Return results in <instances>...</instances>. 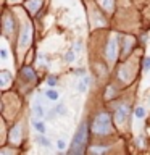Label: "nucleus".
I'll return each instance as SVG.
<instances>
[{
    "mask_svg": "<svg viewBox=\"0 0 150 155\" xmlns=\"http://www.w3.org/2000/svg\"><path fill=\"white\" fill-rule=\"evenodd\" d=\"M86 142H87V123L82 121L79 129L76 131L73 139V144H71V149H69V154H82L86 149Z\"/></svg>",
    "mask_w": 150,
    "mask_h": 155,
    "instance_id": "f257e3e1",
    "label": "nucleus"
},
{
    "mask_svg": "<svg viewBox=\"0 0 150 155\" xmlns=\"http://www.w3.org/2000/svg\"><path fill=\"white\" fill-rule=\"evenodd\" d=\"M110 129V118L107 113H100L94 121V133L95 134H105Z\"/></svg>",
    "mask_w": 150,
    "mask_h": 155,
    "instance_id": "f03ea898",
    "label": "nucleus"
},
{
    "mask_svg": "<svg viewBox=\"0 0 150 155\" xmlns=\"http://www.w3.org/2000/svg\"><path fill=\"white\" fill-rule=\"evenodd\" d=\"M128 115H129V108H128L126 105H119L116 108V113H115V120H116L118 124H121V123H124V120H126Z\"/></svg>",
    "mask_w": 150,
    "mask_h": 155,
    "instance_id": "7ed1b4c3",
    "label": "nucleus"
},
{
    "mask_svg": "<svg viewBox=\"0 0 150 155\" xmlns=\"http://www.w3.org/2000/svg\"><path fill=\"white\" fill-rule=\"evenodd\" d=\"M36 142H37V145H39V147H44V149H50V147H52V142H50V141L45 137L44 134H39V136H37Z\"/></svg>",
    "mask_w": 150,
    "mask_h": 155,
    "instance_id": "20e7f679",
    "label": "nucleus"
},
{
    "mask_svg": "<svg viewBox=\"0 0 150 155\" xmlns=\"http://www.w3.org/2000/svg\"><path fill=\"white\" fill-rule=\"evenodd\" d=\"M44 115H45V113H44V108H42L39 103H34V105H33V116H34V118H36V120H37V118L41 120Z\"/></svg>",
    "mask_w": 150,
    "mask_h": 155,
    "instance_id": "39448f33",
    "label": "nucleus"
},
{
    "mask_svg": "<svg viewBox=\"0 0 150 155\" xmlns=\"http://www.w3.org/2000/svg\"><path fill=\"white\" fill-rule=\"evenodd\" d=\"M33 126H34V129L39 133V134H45V124L42 121H37L36 118L33 120Z\"/></svg>",
    "mask_w": 150,
    "mask_h": 155,
    "instance_id": "423d86ee",
    "label": "nucleus"
},
{
    "mask_svg": "<svg viewBox=\"0 0 150 155\" xmlns=\"http://www.w3.org/2000/svg\"><path fill=\"white\" fill-rule=\"evenodd\" d=\"M115 52H116V49H115V41H111L108 44V53H107L110 60H115V57H116V55H115Z\"/></svg>",
    "mask_w": 150,
    "mask_h": 155,
    "instance_id": "0eeeda50",
    "label": "nucleus"
},
{
    "mask_svg": "<svg viewBox=\"0 0 150 155\" xmlns=\"http://www.w3.org/2000/svg\"><path fill=\"white\" fill-rule=\"evenodd\" d=\"M55 110H57V113L61 115V116H65V115H66V107H65V103H58V105L55 107Z\"/></svg>",
    "mask_w": 150,
    "mask_h": 155,
    "instance_id": "6e6552de",
    "label": "nucleus"
},
{
    "mask_svg": "<svg viewBox=\"0 0 150 155\" xmlns=\"http://www.w3.org/2000/svg\"><path fill=\"white\" fill-rule=\"evenodd\" d=\"M74 53H76L74 50H69V52H66V53H65V57H63V58H65L66 63H71V61L74 60Z\"/></svg>",
    "mask_w": 150,
    "mask_h": 155,
    "instance_id": "1a4fd4ad",
    "label": "nucleus"
},
{
    "mask_svg": "<svg viewBox=\"0 0 150 155\" xmlns=\"http://www.w3.org/2000/svg\"><path fill=\"white\" fill-rule=\"evenodd\" d=\"M45 95H47L50 100H57V99H58V92H57V90H53V89L47 90V92H45Z\"/></svg>",
    "mask_w": 150,
    "mask_h": 155,
    "instance_id": "9d476101",
    "label": "nucleus"
},
{
    "mask_svg": "<svg viewBox=\"0 0 150 155\" xmlns=\"http://www.w3.org/2000/svg\"><path fill=\"white\" fill-rule=\"evenodd\" d=\"M134 113H136V116H137V118H144V116H145V108L137 107V108L134 110Z\"/></svg>",
    "mask_w": 150,
    "mask_h": 155,
    "instance_id": "9b49d317",
    "label": "nucleus"
},
{
    "mask_svg": "<svg viewBox=\"0 0 150 155\" xmlns=\"http://www.w3.org/2000/svg\"><path fill=\"white\" fill-rule=\"evenodd\" d=\"M87 86H89V84L82 79L81 82H77V90H79V92H86V90H87Z\"/></svg>",
    "mask_w": 150,
    "mask_h": 155,
    "instance_id": "f8f14e48",
    "label": "nucleus"
},
{
    "mask_svg": "<svg viewBox=\"0 0 150 155\" xmlns=\"http://www.w3.org/2000/svg\"><path fill=\"white\" fill-rule=\"evenodd\" d=\"M47 84H49L50 87L57 86V76H49L47 78Z\"/></svg>",
    "mask_w": 150,
    "mask_h": 155,
    "instance_id": "ddd939ff",
    "label": "nucleus"
},
{
    "mask_svg": "<svg viewBox=\"0 0 150 155\" xmlns=\"http://www.w3.org/2000/svg\"><path fill=\"white\" fill-rule=\"evenodd\" d=\"M144 73H147V71H150V57H145V60H144Z\"/></svg>",
    "mask_w": 150,
    "mask_h": 155,
    "instance_id": "4468645a",
    "label": "nucleus"
},
{
    "mask_svg": "<svg viewBox=\"0 0 150 155\" xmlns=\"http://www.w3.org/2000/svg\"><path fill=\"white\" fill-rule=\"evenodd\" d=\"M20 128H15V129L12 131V141H18V136H20Z\"/></svg>",
    "mask_w": 150,
    "mask_h": 155,
    "instance_id": "2eb2a0df",
    "label": "nucleus"
},
{
    "mask_svg": "<svg viewBox=\"0 0 150 155\" xmlns=\"http://www.w3.org/2000/svg\"><path fill=\"white\" fill-rule=\"evenodd\" d=\"M55 115H57V110L53 108V110H50L49 113H47V116H45V120H53V118H55Z\"/></svg>",
    "mask_w": 150,
    "mask_h": 155,
    "instance_id": "dca6fc26",
    "label": "nucleus"
},
{
    "mask_svg": "<svg viewBox=\"0 0 150 155\" xmlns=\"http://www.w3.org/2000/svg\"><path fill=\"white\" fill-rule=\"evenodd\" d=\"M65 141H63V139H60V141H57V147L58 149H60V150H63V149H65Z\"/></svg>",
    "mask_w": 150,
    "mask_h": 155,
    "instance_id": "f3484780",
    "label": "nucleus"
},
{
    "mask_svg": "<svg viewBox=\"0 0 150 155\" xmlns=\"http://www.w3.org/2000/svg\"><path fill=\"white\" fill-rule=\"evenodd\" d=\"M81 47H82V42L81 41L74 42V50H77V52H79V50H81Z\"/></svg>",
    "mask_w": 150,
    "mask_h": 155,
    "instance_id": "a211bd4d",
    "label": "nucleus"
},
{
    "mask_svg": "<svg viewBox=\"0 0 150 155\" xmlns=\"http://www.w3.org/2000/svg\"><path fill=\"white\" fill-rule=\"evenodd\" d=\"M74 73L76 74H84V69H74Z\"/></svg>",
    "mask_w": 150,
    "mask_h": 155,
    "instance_id": "6ab92c4d",
    "label": "nucleus"
},
{
    "mask_svg": "<svg viewBox=\"0 0 150 155\" xmlns=\"http://www.w3.org/2000/svg\"><path fill=\"white\" fill-rule=\"evenodd\" d=\"M2 58H3V60L7 58V52H5V50H2Z\"/></svg>",
    "mask_w": 150,
    "mask_h": 155,
    "instance_id": "aec40b11",
    "label": "nucleus"
}]
</instances>
